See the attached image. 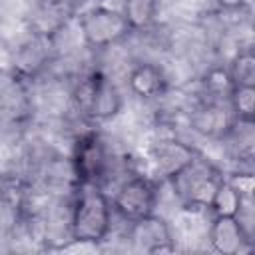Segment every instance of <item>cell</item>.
<instances>
[{
	"label": "cell",
	"mask_w": 255,
	"mask_h": 255,
	"mask_svg": "<svg viewBox=\"0 0 255 255\" xmlns=\"http://www.w3.org/2000/svg\"><path fill=\"white\" fill-rule=\"evenodd\" d=\"M112 227V205L100 183L78 181L70 211V237L78 243H102Z\"/></svg>",
	"instance_id": "1"
},
{
	"label": "cell",
	"mask_w": 255,
	"mask_h": 255,
	"mask_svg": "<svg viewBox=\"0 0 255 255\" xmlns=\"http://www.w3.org/2000/svg\"><path fill=\"white\" fill-rule=\"evenodd\" d=\"M221 179V173L209 161L197 155L191 165L171 179V183L187 209H209Z\"/></svg>",
	"instance_id": "2"
},
{
	"label": "cell",
	"mask_w": 255,
	"mask_h": 255,
	"mask_svg": "<svg viewBox=\"0 0 255 255\" xmlns=\"http://www.w3.org/2000/svg\"><path fill=\"white\" fill-rule=\"evenodd\" d=\"M80 32L90 48H110L129 36L131 24L122 10L96 6L80 16Z\"/></svg>",
	"instance_id": "3"
},
{
	"label": "cell",
	"mask_w": 255,
	"mask_h": 255,
	"mask_svg": "<svg viewBox=\"0 0 255 255\" xmlns=\"http://www.w3.org/2000/svg\"><path fill=\"white\" fill-rule=\"evenodd\" d=\"M78 108L92 120L106 122L120 114L124 100L118 86L102 74H92L76 90Z\"/></svg>",
	"instance_id": "4"
},
{
	"label": "cell",
	"mask_w": 255,
	"mask_h": 255,
	"mask_svg": "<svg viewBox=\"0 0 255 255\" xmlns=\"http://www.w3.org/2000/svg\"><path fill=\"white\" fill-rule=\"evenodd\" d=\"M155 203H157V191L153 181L143 175H135L126 179L118 187L112 205L122 219L131 223L151 215L155 209Z\"/></svg>",
	"instance_id": "5"
},
{
	"label": "cell",
	"mask_w": 255,
	"mask_h": 255,
	"mask_svg": "<svg viewBox=\"0 0 255 255\" xmlns=\"http://www.w3.org/2000/svg\"><path fill=\"white\" fill-rule=\"evenodd\" d=\"M108 163H110L108 151L98 133L90 131L76 141L72 165H74V175L78 181L102 183L108 171Z\"/></svg>",
	"instance_id": "6"
},
{
	"label": "cell",
	"mask_w": 255,
	"mask_h": 255,
	"mask_svg": "<svg viewBox=\"0 0 255 255\" xmlns=\"http://www.w3.org/2000/svg\"><path fill=\"white\" fill-rule=\"evenodd\" d=\"M197 155L199 153L185 141L161 139L151 149V165H153V171H155V175L159 179L171 181L187 165H191Z\"/></svg>",
	"instance_id": "7"
},
{
	"label": "cell",
	"mask_w": 255,
	"mask_h": 255,
	"mask_svg": "<svg viewBox=\"0 0 255 255\" xmlns=\"http://www.w3.org/2000/svg\"><path fill=\"white\" fill-rule=\"evenodd\" d=\"M129 239L137 251L143 253H161V251H173V237L167 221L163 217H157L155 213L131 221L129 223Z\"/></svg>",
	"instance_id": "8"
},
{
	"label": "cell",
	"mask_w": 255,
	"mask_h": 255,
	"mask_svg": "<svg viewBox=\"0 0 255 255\" xmlns=\"http://www.w3.org/2000/svg\"><path fill=\"white\" fill-rule=\"evenodd\" d=\"M249 241L251 235L247 233L245 225L237 215H213L209 227V243L217 253L221 255L241 253Z\"/></svg>",
	"instance_id": "9"
},
{
	"label": "cell",
	"mask_w": 255,
	"mask_h": 255,
	"mask_svg": "<svg viewBox=\"0 0 255 255\" xmlns=\"http://www.w3.org/2000/svg\"><path fill=\"white\" fill-rule=\"evenodd\" d=\"M128 86L137 98L151 100L165 92V76L155 64H137L128 76Z\"/></svg>",
	"instance_id": "10"
},
{
	"label": "cell",
	"mask_w": 255,
	"mask_h": 255,
	"mask_svg": "<svg viewBox=\"0 0 255 255\" xmlns=\"http://www.w3.org/2000/svg\"><path fill=\"white\" fill-rule=\"evenodd\" d=\"M235 124V116L229 106L223 104H207L193 116V128L205 135H225Z\"/></svg>",
	"instance_id": "11"
},
{
	"label": "cell",
	"mask_w": 255,
	"mask_h": 255,
	"mask_svg": "<svg viewBox=\"0 0 255 255\" xmlns=\"http://www.w3.org/2000/svg\"><path fill=\"white\" fill-rule=\"evenodd\" d=\"M245 201H249V199H245L229 179H221V183L217 185V191L209 203V211L213 215H239L243 211Z\"/></svg>",
	"instance_id": "12"
},
{
	"label": "cell",
	"mask_w": 255,
	"mask_h": 255,
	"mask_svg": "<svg viewBox=\"0 0 255 255\" xmlns=\"http://www.w3.org/2000/svg\"><path fill=\"white\" fill-rule=\"evenodd\" d=\"M229 108L235 120L253 122L255 118V86H231L229 90Z\"/></svg>",
	"instance_id": "13"
},
{
	"label": "cell",
	"mask_w": 255,
	"mask_h": 255,
	"mask_svg": "<svg viewBox=\"0 0 255 255\" xmlns=\"http://www.w3.org/2000/svg\"><path fill=\"white\" fill-rule=\"evenodd\" d=\"M233 86H255V56L247 48L239 52L231 64V70L227 72Z\"/></svg>",
	"instance_id": "14"
},
{
	"label": "cell",
	"mask_w": 255,
	"mask_h": 255,
	"mask_svg": "<svg viewBox=\"0 0 255 255\" xmlns=\"http://www.w3.org/2000/svg\"><path fill=\"white\" fill-rule=\"evenodd\" d=\"M131 24V30L147 26L155 16V2L153 0H126V6L122 10Z\"/></svg>",
	"instance_id": "15"
},
{
	"label": "cell",
	"mask_w": 255,
	"mask_h": 255,
	"mask_svg": "<svg viewBox=\"0 0 255 255\" xmlns=\"http://www.w3.org/2000/svg\"><path fill=\"white\" fill-rule=\"evenodd\" d=\"M229 181L239 189V193L245 199H251V195H253V175L251 173H239L237 177H233Z\"/></svg>",
	"instance_id": "16"
},
{
	"label": "cell",
	"mask_w": 255,
	"mask_h": 255,
	"mask_svg": "<svg viewBox=\"0 0 255 255\" xmlns=\"http://www.w3.org/2000/svg\"><path fill=\"white\" fill-rule=\"evenodd\" d=\"M221 6H225V8H237V6H241V2L243 0H217Z\"/></svg>",
	"instance_id": "17"
}]
</instances>
